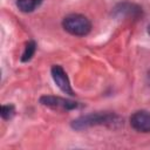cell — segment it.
Instances as JSON below:
<instances>
[{
	"mask_svg": "<svg viewBox=\"0 0 150 150\" xmlns=\"http://www.w3.org/2000/svg\"><path fill=\"white\" fill-rule=\"evenodd\" d=\"M62 27L66 32L76 36H84L91 29V22L82 14H69L62 20Z\"/></svg>",
	"mask_w": 150,
	"mask_h": 150,
	"instance_id": "obj_1",
	"label": "cell"
},
{
	"mask_svg": "<svg viewBox=\"0 0 150 150\" xmlns=\"http://www.w3.org/2000/svg\"><path fill=\"white\" fill-rule=\"evenodd\" d=\"M116 123H121V120L117 115H112V114H94V115H88V116H83L80 117L79 120L74 121L73 127L75 129H83L87 127H91V125H97V124H109V125H114Z\"/></svg>",
	"mask_w": 150,
	"mask_h": 150,
	"instance_id": "obj_2",
	"label": "cell"
},
{
	"mask_svg": "<svg viewBox=\"0 0 150 150\" xmlns=\"http://www.w3.org/2000/svg\"><path fill=\"white\" fill-rule=\"evenodd\" d=\"M40 102L46 107L53 109H61V110H73L80 107V104L75 101H70L57 96H42L40 98Z\"/></svg>",
	"mask_w": 150,
	"mask_h": 150,
	"instance_id": "obj_3",
	"label": "cell"
},
{
	"mask_svg": "<svg viewBox=\"0 0 150 150\" xmlns=\"http://www.w3.org/2000/svg\"><path fill=\"white\" fill-rule=\"evenodd\" d=\"M130 125L139 132H150V112L146 110H138L130 117Z\"/></svg>",
	"mask_w": 150,
	"mask_h": 150,
	"instance_id": "obj_4",
	"label": "cell"
},
{
	"mask_svg": "<svg viewBox=\"0 0 150 150\" xmlns=\"http://www.w3.org/2000/svg\"><path fill=\"white\" fill-rule=\"evenodd\" d=\"M52 76H53V80L54 82L56 83V86L64 93V94H68V95H74V91L70 87V83H69V80H68V76L64 71V69L59 66V64H55L52 67Z\"/></svg>",
	"mask_w": 150,
	"mask_h": 150,
	"instance_id": "obj_5",
	"label": "cell"
},
{
	"mask_svg": "<svg viewBox=\"0 0 150 150\" xmlns=\"http://www.w3.org/2000/svg\"><path fill=\"white\" fill-rule=\"evenodd\" d=\"M41 4L42 0H16L18 8L23 13H30L35 11Z\"/></svg>",
	"mask_w": 150,
	"mask_h": 150,
	"instance_id": "obj_6",
	"label": "cell"
},
{
	"mask_svg": "<svg viewBox=\"0 0 150 150\" xmlns=\"http://www.w3.org/2000/svg\"><path fill=\"white\" fill-rule=\"evenodd\" d=\"M116 11L118 13H121V14L125 13V14L131 15V16H138L142 13L141 8L138 6H136V5H132V4H121L120 5V9L116 8Z\"/></svg>",
	"mask_w": 150,
	"mask_h": 150,
	"instance_id": "obj_7",
	"label": "cell"
},
{
	"mask_svg": "<svg viewBox=\"0 0 150 150\" xmlns=\"http://www.w3.org/2000/svg\"><path fill=\"white\" fill-rule=\"evenodd\" d=\"M35 49H36V43L34 41H29L27 42L26 47H25V50L22 53V56H21V61L26 62V61H29L32 59V56L34 55L35 53Z\"/></svg>",
	"mask_w": 150,
	"mask_h": 150,
	"instance_id": "obj_8",
	"label": "cell"
},
{
	"mask_svg": "<svg viewBox=\"0 0 150 150\" xmlns=\"http://www.w3.org/2000/svg\"><path fill=\"white\" fill-rule=\"evenodd\" d=\"M0 114H1V117L4 120H11L14 116V114H15V108H14L13 104L2 105L1 110H0Z\"/></svg>",
	"mask_w": 150,
	"mask_h": 150,
	"instance_id": "obj_9",
	"label": "cell"
},
{
	"mask_svg": "<svg viewBox=\"0 0 150 150\" xmlns=\"http://www.w3.org/2000/svg\"><path fill=\"white\" fill-rule=\"evenodd\" d=\"M148 33L150 34V25H149V27H148Z\"/></svg>",
	"mask_w": 150,
	"mask_h": 150,
	"instance_id": "obj_10",
	"label": "cell"
},
{
	"mask_svg": "<svg viewBox=\"0 0 150 150\" xmlns=\"http://www.w3.org/2000/svg\"><path fill=\"white\" fill-rule=\"evenodd\" d=\"M148 77H149V80H150V73H149V75H148Z\"/></svg>",
	"mask_w": 150,
	"mask_h": 150,
	"instance_id": "obj_11",
	"label": "cell"
}]
</instances>
